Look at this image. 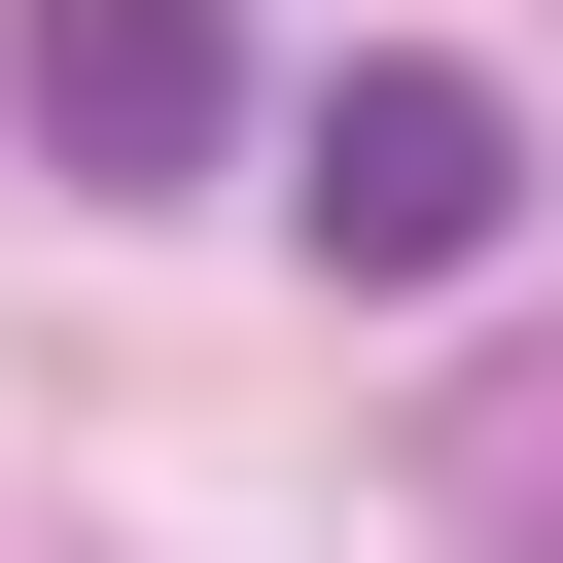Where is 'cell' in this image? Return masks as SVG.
I'll list each match as a JSON object with an SVG mask.
<instances>
[{"label": "cell", "mask_w": 563, "mask_h": 563, "mask_svg": "<svg viewBox=\"0 0 563 563\" xmlns=\"http://www.w3.org/2000/svg\"><path fill=\"white\" fill-rule=\"evenodd\" d=\"M282 211H317V282H493V246H528V106H493V70H317Z\"/></svg>", "instance_id": "6da1fadb"}, {"label": "cell", "mask_w": 563, "mask_h": 563, "mask_svg": "<svg viewBox=\"0 0 563 563\" xmlns=\"http://www.w3.org/2000/svg\"><path fill=\"white\" fill-rule=\"evenodd\" d=\"M0 106H35V176L176 211V176L246 141V0H0Z\"/></svg>", "instance_id": "7a4b0ae2"}]
</instances>
